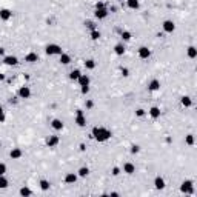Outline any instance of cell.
I'll return each mask as SVG.
<instances>
[{"label": "cell", "mask_w": 197, "mask_h": 197, "mask_svg": "<svg viewBox=\"0 0 197 197\" xmlns=\"http://www.w3.org/2000/svg\"><path fill=\"white\" fill-rule=\"evenodd\" d=\"M119 174H120V168L114 166V168H112V176H119Z\"/></svg>", "instance_id": "42"}, {"label": "cell", "mask_w": 197, "mask_h": 197, "mask_svg": "<svg viewBox=\"0 0 197 197\" xmlns=\"http://www.w3.org/2000/svg\"><path fill=\"white\" fill-rule=\"evenodd\" d=\"M85 26H86V28H88V29H90V31H92V29H96V23H94V22H92V20H86V22H85Z\"/></svg>", "instance_id": "34"}, {"label": "cell", "mask_w": 197, "mask_h": 197, "mask_svg": "<svg viewBox=\"0 0 197 197\" xmlns=\"http://www.w3.org/2000/svg\"><path fill=\"white\" fill-rule=\"evenodd\" d=\"M149 115H151L153 119H159L160 117V108L159 106H153L151 110H149Z\"/></svg>", "instance_id": "21"}, {"label": "cell", "mask_w": 197, "mask_h": 197, "mask_svg": "<svg viewBox=\"0 0 197 197\" xmlns=\"http://www.w3.org/2000/svg\"><path fill=\"white\" fill-rule=\"evenodd\" d=\"M39 185H40V189H42V191H48V189L51 188V183L46 180V179H42L39 182Z\"/></svg>", "instance_id": "24"}, {"label": "cell", "mask_w": 197, "mask_h": 197, "mask_svg": "<svg viewBox=\"0 0 197 197\" xmlns=\"http://www.w3.org/2000/svg\"><path fill=\"white\" fill-rule=\"evenodd\" d=\"M11 17H12V11L6 9V8L0 9V20H3V22H6V20H9Z\"/></svg>", "instance_id": "15"}, {"label": "cell", "mask_w": 197, "mask_h": 197, "mask_svg": "<svg viewBox=\"0 0 197 197\" xmlns=\"http://www.w3.org/2000/svg\"><path fill=\"white\" fill-rule=\"evenodd\" d=\"M137 52H139V57L143 59V60L145 59H149V56H151V49H148L146 46H140Z\"/></svg>", "instance_id": "8"}, {"label": "cell", "mask_w": 197, "mask_h": 197, "mask_svg": "<svg viewBox=\"0 0 197 197\" xmlns=\"http://www.w3.org/2000/svg\"><path fill=\"white\" fill-rule=\"evenodd\" d=\"M111 135H112V133H111L110 130H106V128H103V126H94V128H92L91 137L96 139L97 142H100V143H102V142L110 140Z\"/></svg>", "instance_id": "1"}, {"label": "cell", "mask_w": 197, "mask_h": 197, "mask_svg": "<svg viewBox=\"0 0 197 197\" xmlns=\"http://www.w3.org/2000/svg\"><path fill=\"white\" fill-rule=\"evenodd\" d=\"M0 114H3V108L2 106H0Z\"/></svg>", "instance_id": "48"}, {"label": "cell", "mask_w": 197, "mask_h": 197, "mask_svg": "<svg viewBox=\"0 0 197 197\" xmlns=\"http://www.w3.org/2000/svg\"><path fill=\"white\" fill-rule=\"evenodd\" d=\"M120 72H122V76H123V77H128V76H130V71H128V68H122Z\"/></svg>", "instance_id": "38"}, {"label": "cell", "mask_w": 197, "mask_h": 197, "mask_svg": "<svg viewBox=\"0 0 197 197\" xmlns=\"http://www.w3.org/2000/svg\"><path fill=\"white\" fill-rule=\"evenodd\" d=\"M76 123L80 126V128H83V126H86V117L83 115V111L82 110H77L76 111Z\"/></svg>", "instance_id": "4"}, {"label": "cell", "mask_w": 197, "mask_h": 197, "mask_svg": "<svg viewBox=\"0 0 197 197\" xmlns=\"http://www.w3.org/2000/svg\"><path fill=\"white\" fill-rule=\"evenodd\" d=\"M88 174H90V168H88V166H82V168L77 171V176H79V177H86Z\"/></svg>", "instance_id": "25"}, {"label": "cell", "mask_w": 197, "mask_h": 197, "mask_svg": "<svg viewBox=\"0 0 197 197\" xmlns=\"http://www.w3.org/2000/svg\"><path fill=\"white\" fill-rule=\"evenodd\" d=\"M180 191L185 193V194H194V185H193V180H185L180 185Z\"/></svg>", "instance_id": "3"}, {"label": "cell", "mask_w": 197, "mask_h": 197, "mask_svg": "<svg viewBox=\"0 0 197 197\" xmlns=\"http://www.w3.org/2000/svg\"><path fill=\"white\" fill-rule=\"evenodd\" d=\"M162 26H163L165 32H174V29H176V23L173 22V20H165Z\"/></svg>", "instance_id": "7"}, {"label": "cell", "mask_w": 197, "mask_h": 197, "mask_svg": "<svg viewBox=\"0 0 197 197\" xmlns=\"http://www.w3.org/2000/svg\"><path fill=\"white\" fill-rule=\"evenodd\" d=\"M94 16H96V19H99V20H103L108 16V9L106 8H99V9L94 11Z\"/></svg>", "instance_id": "9"}, {"label": "cell", "mask_w": 197, "mask_h": 197, "mask_svg": "<svg viewBox=\"0 0 197 197\" xmlns=\"http://www.w3.org/2000/svg\"><path fill=\"white\" fill-rule=\"evenodd\" d=\"M99 8H106V5L103 2H97L96 3V9H99Z\"/></svg>", "instance_id": "41"}, {"label": "cell", "mask_w": 197, "mask_h": 197, "mask_svg": "<svg viewBox=\"0 0 197 197\" xmlns=\"http://www.w3.org/2000/svg\"><path fill=\"white\" fill-rule=\"evenodd\" d=\"M9 103H11V105H16V103H17V97H11V99H9Z\"/></svg>", "instance_id": "44"}, {"label": "cell", "mask_w": 197, "mask_h": 197, "mask_svg": "<svg viewBox=\"0 0 197 197\" xmlns=\"http://www.w3.org/2000/svg\"><path fill=\"white\" fill-rule=\"evenodd\" d=\"M117 2H122V0H117Z\"/></svg>", "instance_id": "50"}, {"label": "cell", "mask_w": 197, "mask_h": 197, "mask_svg": "<svg viewBox=\"0 0 197 197\" xmlns=\"http://www.w3.org/2000/svg\"><path fill=\"white\" fill-rule=\"evenodd\" d=\"M23 155V151L20 148H12L11 149V153H9V157L12 159V160H17V159H20Z\"/></svg>", "instance_id": "12"}, {"label": "cell", "mask_w": 197, "mask_h": 197, "mask_svg": "<svg viewBox=\"0 0 197 197\" xmlns=\"http://www.w3.org/2000/svg\"><path fill=\"white\" fill-rule=\"evenodd\" d=\"M19 97L20 99H29L31 97V88L29 86H20V90H19Z\"/></svg>", "instance_id": "5"}, {"label": "cell", "mask_w": 197, "mask_h": 197, "mask_svg": "<svg viewBox=\"0 0 197 197\" xmlns=\"http://www.w3.org/2000/svg\"><path fill=\"white\" fill-rule=\"evenodd\" d=\"M85 68H86V69H94V68H96V62H94L92 59L85 60Z\"/></svg>", "instance_id": "30"}, {"label": "cell", "mask_w": 197, "mask_h": 197, "mask_svg": "<svg viewBox=\"0 0 197 197\" xmlns=\"http://www.w3.org/2000/svg\"><path fill=\"white\" fill-rule=\"evenodd\" d=\"M0 80H5V76H3L2 72H0Z\"/></svg>", "instance_id": "47"}, {"label": "cell", "mask_w": 197, "mask_h": 197, "mask_svg": "<svg viewBox=\"0 0 197 197\" xmlns=\"http://www.w3.org/2000/svg\"><path fill=\"white\" fill-rule=\"evenodd\" d=\"M139 151H140V146L139 145H133L131 146V154H137Z\"/></svg>", "instance_id": "36"}, {"label": "cell", "mask_w": 197, "mask_h": 197, "mask_svg": "<svg viewBox=\"0 0 197 197\" xmlns=\"http://www.w3.org/2000/svg\"><path fill=\"white\" fill-rule=\"evenodd\" d=\"M31 194H32V191H31L28 186H22V188H20V196L28 197V196H31Z\"/></svg>", "instance_id": "29"}, {"label": "cell", "mask_w": 197, "mask_h": 197, "mask_svg": "<svg viewBox=\"0 0 197 197\" xmlns=\"http://www.w3.org/2000/svg\"><path fill=\"white\" fill-rule=\"evenodd\" d=\"M5 173H6V165L0 163V176H5Z\"/></svg>", "instance_id": "39"}, {"label": "cell", "mask_w": 197, "mask_h": 197, "mask_svg": "<svg viewBox=\"0 0 197 197\" xmlns=\"http://www.w3.org/2000/svg\"><path fill=\"white\" fill-rule=\"evenodd\" d=\"M8 188V179L5 176H0V189H5Z\"/></svg>", "instance_id": "32"}, {"label": "cell", "mask_w": 197, "mask_h": 197, "mask_svg": "<svg viewBox=\"0 0 197 197\" xmlns=\"http://www.w3.org/2000/svg\"><path fill=\"white\" fill-rule=\"evenodd\" d=\"M0 146H2V142H0Z\"/></svg>", "instance_id": "49"}, {"label": "cell", "mask_w": 197, "mask_h": 197, "mask_svg": "<svg viewBox=\"0 0 197 197\" xmlns=\"http://www.w3.org/2000/svg\"><path fill=\"white\" fill-rule=\"evenodd\" d=\"M154 188H155V189H163V188H165V180H163V177L157 176V177L154 179Z\"/></svg>", "instance_id": "19"}, {"label": "cell", "mask_w": 197, "mask_h": 197, "mask_svg": "<svg viewBox=\"0 0 197 197\" xmlns=\"http://www.w3.org/2000/svg\"><path fill=\"white\" fill-rule=\"evenodd\" d=\"M25 62H28V63L39 62V54L37 52H28V54H26V57H25Z\"/></svg>", "instance_id": "13"}, {"label": "cell", "mask_w": 197, "mask_h": 197, "mask_svg": "<svg viewBox=\"0 0 197 197\" xmlns=\"http://www.w3.org/2000/svg\"><path fill=\"white\" fill-rule=\"evenodd\" d=\"M59 142H60V139H59V135H49L48 139H46V145H48L49 148H52V146H56V145H59Z\"/></svg>", "instance_id": "17"}, {"label": "cell", "mask_w": 197, "mask_h": 197, "mask_svg": "<svg viewBox=\"0 0 197 197\" xmlns=\"http://www.w3.org/2000/svg\"><path fill=\"white\" fill-rule=\"evenodd\" d=\"M148 90L149 91H159L160 90V80H157V79H154V80H151L149 82V85H148Z\"/></svg>", "instance_id": "18"}, {"label": "cell", "mask_w": 197, "mask_h": 197, "mask_svg": "<svg viewBox=\"0 0 197 197\" xmlns=\"http://www.w3.org/2000/svg\"><path fill=\"white\" fill-rule=\"evenodd\" d=\"M180 103L183 105V106H191L193 105V100H191V97H188V96H183L182 99H180Z\"/></svg>", "instance_id": "26"}, {"label": "cell", "mask_w": 197, "mask_h": 197, "mask_svg": "<svg viewBox=\"0 0 197 197\" xmlns=\"http://www.w3.org/2000/svg\"><path fill=\"white\" fill-rule=\"evenodd\" d=\"M91 39H92V40H99V39H100V32H99L97 29H92V31H91Z\"/></svg>", "instance_id": "35"}, {"label": "cell", "mask_w": 197, "mask_h": 197, "mask_svg": "<svg viewBox=\"0 0 197 197\" xmlns=\"http://www.w3.org/2000/svg\"><path fill=\"white\" fill-rule=\"evenodd\" d=\"M185 142H186V145L193 146V145H194V135H193V134H188L186 137H185Z\"/></svg>", "instance_id": "33"}, {"label": "cell", "mask_w": 197, "mask_h": 197, "mask_svg": "<svg viewBox=\"0 0 197 197\" xmlns=\"http://www.w3.org/2000/svg\"><path fill=\"white\" fill-rule=\"evenodd\" d=\"M135 115H137V117H143V115H145V110H142V108H139V110L135 111Z\"/></svg>", "instance_id": "37"}, {"label": "cell", "mask_w": 197, "mask_h": 197, "mask_svg": "<svg viewBox=\"0 0 197 197\" xmlns=\"http://www.w3.org/2000/svg\"><path fill=\"white\" fill-rule=\"evenodd\" d=\"M5 120H6V115L3 112V114H0V123H5Z\"/></svg>", "instance_id": "43"}, {"label": "cell", "mask_w": 197, "mask_h": 197, "mask_svg": "<svg viewBox=\"0 0 197 197\" xmlns=\"http://www.w3.org/2000/svg\"><path fill=\"white\" fill-rule=\"evenodd\" d=\"M80 92H82V94H88V92H90V86H82V88H80Z\"/></svg>", "instance_id": "40"}, {"label": "cell", "mask_w": 197, "mask_h": 197, "mask_svg": "<svg viewBox=\"0 0 197 197\" xmlns=\"http://www.w3.org/2000/svg\"><path fill=\"white\" fill-rule=\"evenodd\" d=\"M60 63H62V65L71 63V56H69V54H65V52L60 54Z\"/></svg>", "instance_id": "23"}, {"label": "cell", "mask_w": 197, "mask_h": 197, "mask_svg": "<svg viewBox=\"0 0 197 197\" xmlns=\"http://www.w3.org/2000/svg\"><path fill=\"white\" fill-rule=\"evenodd\" d=\"M125 51H126V49H125V45H123V43H117V45L114 46V52L117 54V56H123Z\"/></svg>", "instance_id": "20"}, {"label": "cell", "mask_w": 197, "mask_h": 197, "mask_svg": "<svg viewBox=\"0 0 197 197\" xmlns=\"http://www.w3.org/2000/svg\"><path fill=\"white\" fill-rule=\"evenodd\" d=\"M77 177H79L77 174L68 173V174L65 176V183H68V185H72V183H76V182H77Z\"/></svg>", "instance_id": "16"}, {"label": "cell", "mask_w": 197, "mask_h": 197, "mask_svg": "<svg viewBox=\"0 0 197 197\" xmlns=\"http://www.w3.org/2000/svg\"><path fill=\"white\" fill-rule=\"evenodd\" d=\"M126 6H128V8H131V9H139L140 2H139V0H126Z\"/></svg>", "instance_id": "22"}, {"label": "cell", "mask_w": 197, "mask_h": 197, "mask_svg": "<svg viewBox=\"0 0 197 197\" xmlns=\"http://www.w3.org/2000/svg\"><path fill=\"white\" fill-rule=\"evenodd\" d=\"M45 52L48 54V56H60L63 51H62V46H59L56 43H49V45H46Z\"/></svg>", "instance_id": "2"}, {"label": "cell", "mask_w": 197, "mask_h": 197, "mask_svg": "<svg viewBox=\"0 0 197 197\" xmlns=\"http://www.w3.org/2000/svg\"><path fill=\"white\" fill-rule=\"evenodd\" d=\"M63 122L62 120H60V119H54L52 122H51V128H52V130H56V131H62L63 130Z\"/></svg>", "instance_id": "14"}, {"label": "cell", "mask_w": 197, "mask_h": 197, "mask_svg": "<svg viewBox=\"0 0 197 197\" xmlns=\"http://www.w3.org/2000/svg\"><path fill=\"white\" fill-rule=\"evenodd\" d=\"M77 82H79L80 86H90L91 79H90V76H88V74H80V77H79Z\"/></svg>", "instance_id": "11"}, {"label": "cell", "mask_w": 197, "mask_h": 197, "mask_svg": "<svg viewBox=\"0 0 197 197\" xmlns=\"http://www.w3.org/2000/svg\"><path fill=\"white\" fill-rule=\"evenodd\" d=\"M188 57L189 59H196L197 57V49L194 48V46H189L188 48Z\"/></svg>", "instance_id": "31"}, {"label": "cell", "mask_w": 197, "mask_h": 197, "mask_svg": "<svg viewBox=\"0 0 197 197\" xmlns=\"http://www.w3.org/2000/svg\"><path fill=\"white\" fill-rule=\"evenodd\" d=\"M0 56H5V48H0Z\"/></svg>", "instance_id": "46"}, {"label": "cell", "mask_w": 197, "mask_h": 197, "mask_svg": "<svg viewBox=\"0 0 197 197\" xmlns=\"http://www.w3.org/2000/svg\"><path fill=\"white\" fill-rule=\"evenodd\" d=\"M92 100H86V108H92Z\"/></svg>", "instance_id": "45"}, {"label": "cell", "mask_w": 197, "mask_h": 197, "mask_svg": "<svg viewBox=\"0 0 197 197\" xmlns=\"http://www.w3.org/2000/svg\"><path fill=\"white\" fill-rule=\"evenodd\" d=\"M120 37H122V40H123V42H130L133 36H131V32H130V31H122Z\"/></svg>", "instance_id": "28"}, {"label": "cell", "mask_w": 197, "mask_h": 197, "mask_svg": "<svg viewBox=\"0 0 197 197\" xmlns=\"http://www.w3.org/2000/svg\"><path fill=\"white\" fill-rule=\"evenodd\" d=\"M123 173H125V174H128V176L134 174V173H135V165H134V163H131V162H126V163L123 165Z\"/></svg>", "instance_id": "10"}, {"label": "cell", "mask_w": 197, "mask_h": 197, "mask_svg": "<svg viewBox=\"0 0 197 197\" xmlns=\"http://www.w3.org/2000/svg\"><path fill=\"white\" fill-rule=\"evenodd\" d=\"M80 74H82V72H80L79 69H74V71H71V72H69V79L72 80V82H77L79 77H80Z\"/></svg>", "instance_id": "27"}, {"label": "cell", "mask_w": 197, "mask_h": 197, "mask_svg": "<svg viewBox=\"0 0 197 197\" xmlns=\"http://www.w3.org/2000/svg\"><path fill=\"white\" fill-rule=\"evenodd\" d=\"M3 63L8 65V66H16V65H19V59L16 56H5L3 57Z\"/></svg>", "instance_id": "6"}]
</instances>
